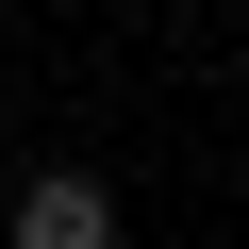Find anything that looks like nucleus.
<instances>
[{
  "label": "nucleus",
  "mask_w": 249,
  "mask_h": 249,
  "mask_svg": "<svg viewBox=\"0 0 249 249\" xmlns=\"http://www.w3.org/2000/svg\"><path fill=\"white\" fill-rule=\"evenodd\" d=\"M17 249H116V199H100V166H50V183H17Z\"/></svg>",
  "instance_id": "1"
}]
</instances>
